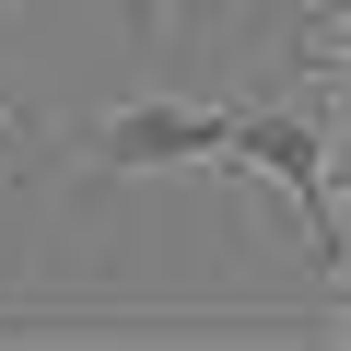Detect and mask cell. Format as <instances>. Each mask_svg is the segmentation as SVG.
Masks as SVG:
<instances>
[{"instance_id": "7a4b0ae2", "label": "cell", "mask_w": 351, "mask_h": 351, "mask_svg": "<svg viewBox=\"0 0 351 351\" xmlns=\"http://www.w3.org/2000/svg\"><path fill=\"white\" fill-rule=\"evenodd\" d=\"M223 117H234V106H188V94H141V106H117V117L94 129V164H117V176H164V164H211V152H223Z\"/></svg>"}, {"instance_id": "3957f363", "label": "cell", "mask_w": 351, "mask_h": 351, "mask_svg": "<svg viewBox=\"0 0 351 351\" xmlns=\"http://www.w3.org/2000/svg\"><path fill=\"white\" fill-rule=\"evenodd\" d=\"M0 141H12V117H0Z\"/></svg>"}, {"instance_id": "6da1fadb", "label": "cell", "mask_w": 351, "mask_h": 351, "mask_svg": "<svg viewBox=\"0 0 351 351\" xmlns=\"http://www.w3.org/2000/svg\"><path fill=\"white\" fill-rule=\"evenodd\" d=\"M211 164L269 176V188L293 199V223H304V269L339 281V152H328V106H234Z\"/></svg>"}]
</instances>
